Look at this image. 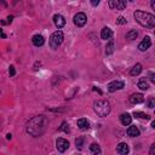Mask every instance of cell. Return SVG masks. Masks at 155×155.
<instances>
[{"label": "cell", "mask_w": 155, "mask_h": 155, "mask_svg": "<svg viewBox=\"0 0 155 155\" xmlns=\"http://www.w3.org/2000/svg\"><path fill=\"white\" fill-rule=\"evenodd\" d=\"M49 120L45 115H38L32 118L27 123L26 130L27 132L33 137H40L47 129Z\"/></svg>", "instance_id": "1"}, {"label": "cell", "mask_w": 155, "mask_h": 155, "mask_svg": "<svg viewBox=\"0 0 155 155\" xmlns=\"http://www.w3.org/2000/svg\"><path fill=\"white\" fill-rule=\"evenodd\" d=\"M133 16H135V20L138 22L142 27L153 28L155 26V17L152 14L138 10V11H136V12L133 14Z\"/></svg>", "instance_id": "2"}, {"label": "cell", "mask_w": 155, "mask_h": 155, "mask_svg": "<svg viewBox=\"0 0 155 155\" xmlns=\"http://www.w3.org/2000/svg\"><path fill=\"white\" fill-rule=\"evenodd\" d=\"M93 109H95V112L98 116L104 118L110 113V104H109L108 101H104V99L96 101L93 103Z\"/></svg>", "instance_id": "3"}, {"label": "cell", "mask_w": 155, "mask_h": 155, "mask_svg": "<svg viewBox=\"0 0 155 155\" xmlns=\"http://www.w3.org/2000/svg\"><path fill=\"white\" fill-rule=\"evenodd\" d=\"M63 40H64V35H63V33L61 30H57V32L52 33V35L50 37V40H49L51 49L56 50L63 43Z\"/></svg>", "instance_id": "4"}, {"label": "cell", "mask_w": 155, "mask_h": 155, "mask_svg": "<svg viewBox=\"0 0 155 155\" xmlns=\"http://www.w3.org/2000/svg\"><path fill=\"white\" fill-rule=\"evenodd\" d=\"M74 24L78 26V27H84L86 24V22H87V17L84 12H78L75 16H74Z\"/></svg>", "instance_id": "5"}, {"label": "cell", "mask_w": 155, "mask_h": 155, "mask_svg": "<svg viewBox=\"0 0 155 155\" xmlns=\"http://www.w3.org/2000/svg\"><path fill=\"white\" fill-rule=\"evenodd\" d=\"M109 7L113 10L123 11L126 7V1H124V0H110V1H109Z\"/></svg>", "instance_id": "6"}, {"label": "cell", "mask_w": 155, "mask_h": 155, "mask_svg": "<svg viewBox=\"0 0 155 155\" xmlns=\"http://www.w3.org/2000/svg\"><path fill=\"white\" fill-rule=\"evenodd\" d=\"M125 84L123 81H119V80H114V81L108 84V91L109 92H115L118 90H123Z\"/></svg>", "instance_id": "7"}, {"label": "cell", "mask_w": 155, "mask_h": 155, "mask_svg": "<svg viewBox=\"0 0 155 155\" xmlns=\"http://www.w3.org/2000/svg\"><path fill=\"white\" fill-rule=\"evenodd\" d=\"M56 147H57V150L60 153H64L68 148H69V142L64 138H58L56 141Z\"/></svg>", "instance_id": "8"}, {"label": "cell", "mask_w": 155, "mask_h": 155, "mask_svg": "<svg viewBox=\"0 0 155 155\" xmlns=\"http://www.w3.org/2000/svg\"><path fill=\"white\" fill-rule=\"evenodd\" d=\"M53 23H55V26L57 28H58V29H61V28H63L66 26V20H64V17H63L62 15L56 14L53 16Z\"/></svg>", "instance_id": "9"}, {"label": "cell", "mask_w": 155, "mask_h": 155, "mask_svg": "<svg viewBox=\"0 0 155 155\" xmlns=\"http://www.w3.org/2000/svg\"><path fill=\"white\" fill-rule=\"evenodd\" d=\"M150 46H152V40H150V38H149V37H146L139 43L138 49H139V51H143V52H144V51H147Z\"/></svg>", "instance_id": "10"}, {"label": "cell", "mask_w": 155, "mask_h": 155, "mask_svg": "<svg viewBox=\"0 0 155 155\" xmlns=\"http://www.w3.org/2000/svg\"><path fill=\"white\" fill-rule=\"evenodd\" d=\"M32 43H33L34 46L39 47V46H43V45L45 44V39H44L43 35H40V34H37V35H34V37L32 38Z\"/></svg>", "instance_id": "11"}, {"label": "cell", "mask_w": 155, "mask_h": 155, "mask_svg": "<svg viewBox=\"0 0 155 155\" xmlns=\"http://www.w3.org/2000/svg\"><path fill=\"white\" fill-rule=\"evenodd\" d=\"M116 152L119 153V155H127L130 152V148L126 143H119L116 147Z\"/></svg>", "instance_id": "12"}, {"label": "cell", "mask_w": 155, "mask_h": 155, "mask_svg": "<svg viewBox=\"0 0 155 155\" xmlns=\"http://www.w3.org/2000/svg\"><path fill=\"white\" fill-rule=\"evenodd\" d=\"M144 101V97H143L142 93H133L130 97V102L132 104H138V103H142Z\"/></svg>", "instance_id": "13"}, {"label": "cell", "mask_w": 155, "mask_h": 155, "mask_svg": "<svg viewBox=\"0 0 155 155\" xmlns=\"http://www.w3.org/2000/svg\"><path fill=\"white\" fill-rule=\"evenodd\" d=\"M112 37H113V30H112L109 27H104V28H103V29L101 30V38H102V39L107 40V39H110Z\"/></svg>", "instance_id": "14"}, {"label": "cell", "mask_w": 155, "mask_h": 155, "mask_svg": "<svg viewBox=\"0 0 155 155\" xmlns=\"http://www.w3.org/2000/svg\"><path fill=\"white\" fill-rule=\"evenodd\" d=\"M120 121H121V124L124 126H129L132 123V116L130 115V114H127V113L121 114V115H120Z\"/></svg>", "instance_id": "15"}, {"label": "cell", "mask_w": 155, "mask_h": 155, "mask_svg": "<svg viewBox=\"0 0 155 155\" xmlns=\"http://www.w3.org/2000/svg\"><path fill=\"white\" fill-rule=\"evenodd\" d=\"M76 124H78V127H79L80 130H87V129L90 127V123H89V120H87V119H85V118L79 119Z\"/></svg>", "instance_id": "16"}, {"label": "cell", "mask_w": 155, "mask_h": 155, "mask_svg": "<svg viewBox=\"0 0 155 155\" xmlns=\"http://www.w3.org/2000/svg\"><path fill=\"white\" fill-rule=\"evenodd\" d=\"M90 153L92 155H101V153H102L101 147L97 144V143H92V144L90 146Z\"/></svg>", "instance_id": "17"}, {"label": "cell", "mask_w": 155, "mask_h": 155, "mask_svg": "<svg viewBox=\"0 0 155 155\" xmlns=\"http://www.w3.org/2000/svg\"><path fill=\"white\" fill-rule=\"evenodd\" d=\"M139 130L136 127V126H130V127L127 129V135L130 137H138L139 136Z\"/></svg>", "instance_id": "18"}, {"label": "cell", "mask_w": 155, "mask_h": 155, "mask_svg": "<svg viewBox=\"0 0 155 155\" xmlns=\"http://www.w3.org/2000/svg\"><path fill=\"white\" fill-rule=\"evenodd\" d=\"M141 72H142V66L136 64V66L132 67V69L130 70V74L132 76H136V75H138V74H141Z\"/></svg>", "instance_id": "19"}, {"label": "cell", "mask_w": 155, "mask_h": 155, "mask_svg": "<svg viewBox=\"0 0 155 155\" xmlns=\"http://www.w3.org/2000/svg\"><path fill=\"white\" fill-rule=\"evenodd\" d=\"M113 52H114V41L110 40V41L107 44V46H106V53L107 55H112Z\"/></svg>", "instance_id": "20"}, {"label": "cell", "mask_w": 155, "mask_h": 155, "mask_svg": "<svg viewBox=\"0 0 155 155\" xmlns=\"http://www.w3.org/2000/svg\"><path fill=\"white\" fill-rule=\"evenodd\" d=\"M138 87H139L141 90H143V91H147V90L149 89V85H148V83H147L146 79H141V80H139V81H138Z\"/></svg>", "instance_id": "21"}, {"label": "cell", "mask_w": 155, "mask_h": 155, "mask_svg": "<svg viewBox=\"0 0 155 155\" xmlns=\"http://www.w3.org/2000/svg\"><path fill=\"white\" fill-rule=\"evenodd\" d=\"M133 116L138 118V119H146V120H149V119H150V116H149L148 114L142 113V112H135V113H133Z\"/></svg>", "instance_id": "22"}, {"label": "cell", "mask_w": 155, "mask_h": 155, "mask_svg": "<svg viewBox=\"0 0 155 155\" xmlns=\"http://www.w3.org/2000/svg\"><path fill=\"white\" fill-rule=\"evenodd\" d=\"M137 35H138L137 30H130L129 33H126V39H129V40H135V39L137 38Z\"/></svg>", "instance_id": "23"}, {"label": "cell", "mask_w": 155, "mask_h": 155, "mask_svg": "<svg viewBox=\"0 0 155 155\" xmlns=\"http://www.w3.org/2000/svg\"><path fill=\"white\" fill-rule=\"evenodd\" d=\"M60 131H64L66 133H69V125H68V123H66V121H63L62 123V125H61V127H60Z\"/></svg>", "instance_id": "24"}, {"label": "cell", "mask_w": 155, "mask_h": 155, "mask_svg": "<svg viewBox=\"0 0 155 155\" xmlns=\"http://www.w3.org/2000/svg\"><path fill=\"white\" fill-rule=\"evenodd\" d=\"M147 106H148V108H150V109H153L155 107V99H154V97H150V98L148 99Z\"/></svg>", "instance_id": "25"}, {"label": "cell", "mask_w": 155, "mask_h": 155, "mask_svg": "<svg viewBox=\"0 0 155 155\" xmlns=\"http://www.w3.org/2000/svg\"><path fill=\"white\" fill-rule=\"evenodd\" d=\"M126 18L125 17H123V16H120V17H118V20H116V23L118 24H126Z\"/></svg>", "instance_id": "26"}, {"label": "cell", "mask_w": 155, "mask_h": 155, "mask_svg": "<svg viewBox=\"0 0 155 155\" xmlns=\"http://www.w3.org/2000/svg\"><path fill=\"white\" fill-rule=\"evenodd\" d=\"M75 143H76V147L81 148V147H83V143H84V137H80V138H78V139L75 141Z\"/></svg>", "instance_id": "27"}, {"label": "cell", "mask_w": 155, "mask_h": 155, "mask_svg": "<svg viewBox=\"0 0 155 155\" xmlns=\"http://www.w3.org/2000/svg\"><path fill=\"white\" fill-rule=\"evenodd\" d=\"M9 73H10V76H14L15 74H16V70H15V67H14V66H10Z\"/></svg>", "instance_id": "28"}, {"label": "cell", "mask_w": 155, "mask_h": 155, "mask_svg": "<svg viewBox=\"0 0 155 155\" xmlns=\"http://www.w3.org/2000/svg\"><path fill=\"white\" fill-rule=\"evenodd\" d=\"M149 155H155V144H152L150 152H149Z\"/></svg>", "instance_id": "29"}, {"label": "cell", "mask_w": 155, "mask_h": 155, "mask_svg": "<svg viewBox=\"0 0 155 155\" xmlns=\"http://www.w3.org/2000/svg\"><path fill=\"white\" fill-rule=\"evenodd\" d=\"M98 4H99V0H92V1H91V5H92V6H97Z\"/></svg>", "instance_id": "30"}, {"label": "cell", "mask_w": 155, "mask_h": 155, "mask_svg": "<svg viewBox=\"0 0 155 155\" xmlns=\"http://www.w3.org/2000/svg\"><path fill=\"white\" fill-rule=\"evenodd\" d=\"M149 79H150L152 83H155V78H154V73H150L149 74Z\"/></svg>", "instance_id": "31"}, {"label": "cell", "mask_w": 155, "mask_h": 155, "mask_svg": "<svg viewBox=\"0 0 155 155\" xmlns=\"http://www.w3.org/2000/svg\"><path fill=\"white\" fill-rule=\"evenodd\" d=\"M12 20H14V17H12V16H9V17H7V22H6V23H11V22H12Z\"/></svg>", "instance_id": "32"}, {"label": "cell", "mask_w": 155, "mask_h": 155, "mask_svg": "<svg viewBox=\"0 0 155 155\" xmlns=\"http://www.w3.org/2000/svg\"><path fill=\"white\" fill-rule=\"evenodd\" d=\"M0 35H1L3 38H6V35H5V34L3 33V29H1V28H0Z\"/></svg>", "instance_id": "33"}, {"label": "cell", "mask_w": 155, "mask_h": 155, "mask_svg": "<svg viewBox=\"0 0 155 155\" xmlns=\"http://www.w3.org/2000/svg\"><path fill=\"white\" fill-rule=\"evenodd\" d=\"M152 7L155 9V1H152Z\"/></svg>", "instance_id": "34"}]
</instances>
